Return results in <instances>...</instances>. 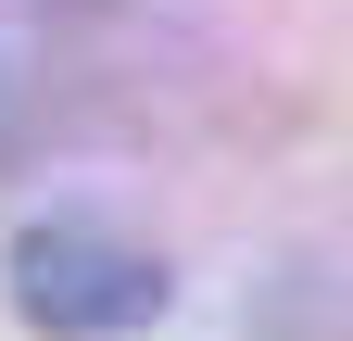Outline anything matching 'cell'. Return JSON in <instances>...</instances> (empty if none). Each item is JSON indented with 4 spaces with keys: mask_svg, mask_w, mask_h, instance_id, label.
<instances>
[{
    "mask_svg": "<svg viewBox=\"0 0 353 341\" xmlns=\"http://www.w3.org/2000/svg\"><path fill=\"white\" fill-rule=\"evenodd\" d=\"M13 316L51 329V341L152 329V316H164V266L126 253V240H101V228H26V240H13Z\"/></svg>",
    "mask_w": 353,
    "mask_h": 341,
    "instance_id": "cell-1",
    "label": "cell"
}]
</instances>
